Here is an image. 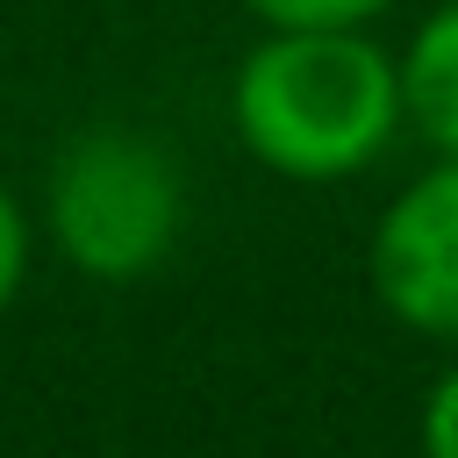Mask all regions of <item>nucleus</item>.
<instances>
[{
  "instance_id": "1",
  "label": "nucleus",
  "mask_w": 458,
  "mask_h": 458,
  "mask_svg": "<svg viewBox=\"0 0 458 458\" xmlns=\"http://www.w3.org/2000/svg\"><path fill=\"white\" fill-rule=\"evenodd\" d=\"M401 114V57L365 29H265L229 79L243 150L293 186L358 179L386 157Z\"/></svg>"
},
{
  "instance_id": "2",
  "label": "nucleus",
  "mask_w": 458,
  "mask_h": 458,
  "mask_svg": "<svg viewBox=\"0 0 458 458\" xmlns=\"http://www.w3.org/2000/svg\"><path fill=\"white\" fill-rule=\"evenodd\" d=\"M43 222L86 279L129 286L172 258L186 222V179L165 143L136 129H93L50 165Z\"/></svg>"
},
{
  "instance_id": "3",
  "label": "nucleus",
  "mask_w": 458,
  "mask_h": 458,
  "mask_svg": "<svg viewBox=\"0 0 458 458\" xmlns=\"http://www.w3.org/2000/svg\"><path fill=\"white\" fill-rule=\"evenodd\" d=\"M365 265L401 329L458 344V157H437L379 208Z\"/></svg>"
},
{
  "instance_id": "4",
  "label": "nucleus",
  "mask_w": 458,
  "mask_h": 458,
  "mask_svg": "<svg viewBox=\"0 0 458 458\" xmlns=\"http://www.w3.org/2000/svg\"><path fill=\"white\" fill-rule=\"evenodd\" d=\"M401 100H408V122L444 157H458V0L422 14V29L408 36V50H401Z\"/></svg>"
},
{
  "instance_id": "5",
  "label": "nucleus",
  "mask_w": 458,
  "mask_h": 458,
  "mask_svg": "<svg viewBox=\"0 0 458 458\" xmlns=\"http://www.w3.org/2000/svg\"><path fill=\"white\" fill-rule=\"evenodd\" d=\"M265 29H365L394 0H243Z\"/></svg>"
},
{
  "instance_id": "6",
  "label": "nucleus",
  "mask_w": 458,
  "mask_h": 458,
  "mask_svg": "<svg viewBox=\"0 0 458 458\" xmlns=\"http://www.w3.org/2000/svg\"><path fill=\"white\" fill-rule=\"evenodd\" d=\"M422 458H458V365H444L422 394Z\"/></svg>"
},
{
  "instance_id": "7",
  "label": "nucleus",
  "mask_w": 458,
  "mask_h": 458,
  "mask_svg": "<svg viewBox=\"0 0 458 458\" xmlns=\"http://www.w3.org/2000/svg\"><path fill=\"white\" fill-rule=\"evenodd\" d=\"M21 279H29V215H21V200L0 186V315L14 308Z\"/></svg>"
}]
</instances>
